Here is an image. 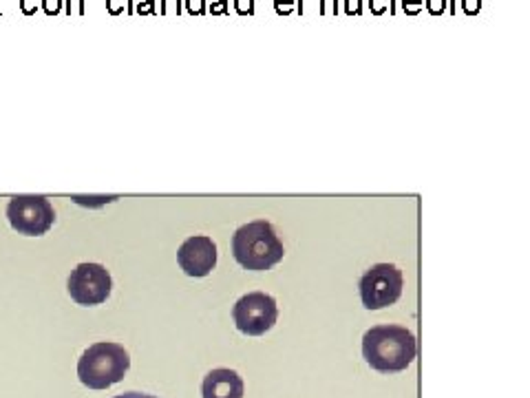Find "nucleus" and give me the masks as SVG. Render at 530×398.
Masks as SVG:
<instances>
[{
  "instance_id": "nucleus-19",
  "label": "nucleus",
  "mask_w": 530,
  "mask_h": 398,
  "mask_svg": "<svg viewBox=\"0 0 530 398\" xmlns=\"http://www.w3.org/2000/svg\"><path fill=\"white\" fill-rule=\"evenodd\" d=\"M374 11H382V0H374Z\"/></svg>"
},
{
  "instance_id": "nucleus-16",
  "label": "nucleus",
  "mask_w": 530,
  "mask_h": 398,
  "mask_svg": "<svg viewBox=\"0 0 530 398\" xmlns=\"http://www.w3.org/2000/svg\"><path fill=\"white\" fill-rule=\"evenodd\" d=\"M188 5H190V11H197V13L204 11V7H201V0H188Z\"/></svg>"
},
{
  "instance_id": "nucleus-15",
  "label": "nucleus",
  "mask_w": 530,
  "mask_h": 398,
  "mask_svg": "<svg viewBox=\"0 0 530 398\" xmlns=\"http://www.w3.org/2000/svg\"><path fill=\"white\" fill-rule=\"evenodd\" d=\"M239 3V11H252V0H236Z\"/></svg>"
},
{
  "instance_id": "nucleus-13",
  "label": "nucleus",
  "mask_w": 530,
  "mask_h": 398,
  "mask_svg": "<svg viewBox=\"0 0 530 398\" xmlns=\"http://www.w3.org/2000/svg\"><path fill=\"white\" fill-rule=\"evenodd\" d=\"M45 7L49 13H56L60 9V0H45Z\"/></svg>"
},
{
  "instance_id": "nucleus-8",
  "label": "nucleus",
  "mask_w": 530,
  "mask_h": 398,
  "mask_svg": "<svg viewBox=\"0 0 530 398\" xmlns=\"http://www.w3.org/2000/svg\"><path fill=\"white\" fill-rule=\"evenodd\" d=\"M177 261L188 277H208L217 266V246L206 234H195L179 246Z\"/></svg>"
},
{
  "instance_id": "nucleus-4",
  "label": "nucleus",
  "mask_w": 530,
  "mask_h": 398,
  "mask_svg": "<svg viewBox=\"0 0 530 398\" xmlns=\"http://www.w3.org/2000/svg\"><path fill=\"white\" fill-rule=\"evenodd\" d=\"M402 273L393 263H376L358 281V292L367 310L393 305L402 295Z\"/></svg>"
},
{
  "instance_id": "nucleus-1",
  "label": "nucleus",
  "mask_w": 530,
  "mask_h": 398,
  "mask_svg": "<svg viewBox=\"0 0 530 398\" xmlns=\"http://www.w3.org/2000/svg\"><path fill=\"white\" fill-rule=\"evenodd\" d=\"M415 336L400 325H374L362 336V356L382 374L407 370L415 358Z\"/></svg>"
},
{
  "instance_id": "nucleus-11",
  "label": "nucleus",
  "mask_w": 530,
  "mask_h": 398,
  "mask_svg": "<svg viewBox=\"0 0 530 398\" xmlns=\"http://www.w3.org/2000/svg\"><path fill=\"white\" fill-rule=\"evenodd\" d=\"M429 9H431L433 13L444 11V0H429Z\"/></svg>"
},
{
  "instance_id": "nucleus-7",
  "label": "nucleus",
  "mask_w": 530,
  "mask_h": 398,
  "mask_svg": "<svg viewBox=\"0 0 530 398\" xmlns=\"http://www.w3.org/2000/svg\"><path fill=\"white\" fill-rule=\"evenodd\" d=\"M111 275L100 263H80L69 275L67 290L78 305H100L111 297Z\"/></svg>"
},
{
  "instance_id": "nucleus-20",
  "label": "nucleus",
  "mask_w": 530,
  "mask_h": 398,
  "mask_svg": "<svg viewBox=\"0 0 530 398\" xmlns=\"http://www.w3.org/2000/svg\"><path fill=\"white\" fill-rule=\"evenodd\" d=\"M111 9H113V11H120V0H111Z\"/></svg>"
},
{
  "instance_id": "nucleus-3",
  "label": "nucleus",
  "mask_w": 530,
  "mask_h": 398,
  "mask_svg": "<svg viewBox=\"0 0 530 398\" xmlns=\"http://www.w3.org/2000/svg\"><path fill=\"white\" fill-rule=\"evenodd\" d=\"M131 368V356L120 343H93L78 360V378L88 390H108L124 381Z\"/></svg>"
},
{
  "instance_id": "nucleus-14",
  "label": "nucleus",
  "mask_w": 530,
  "mask_h": 398,
  "mask_svg": "<svg viewBox=\"0 0 530 398\" xmlns=\"http://www.w3.org/2000/svg\"><path fill=\"white\" fill-rule=\"evenodd\" d=\"M405 9L407 11H417L420 9V0H405Z\"/></svg>"
},
{
  "instance_id": "nucleus-9",
  "label": "nucleus",
  "mask_w": 530,
  "mask_h": 398,
  "mask_svg": "<svg viewBox=\"0 0 530 398\" xmlns=\"http://www.w3.org/2000/svg\"><path fill=\"white\" fill-rule=\"evenodd\" d=\"M204 398H243V381L234 370L217 368L206 374L201 383Z\"/></svg>"
},
{
  "instance_id": "nucleus-5",
  "label": "nucleus",
  "mask_w": 530,
  "mask_h": 398,
  "mask_svg": "<svg viewBox=\"0 0 530 398\" xmlns=\"http://www.w3.org/2000/svg\"><path fill=\"white\" fill-rule=\"evenodd\" d=\"M236 330L248 336H261L274 328L279 319L277 299L265 292H248L232 307Z\"/></svg>"
},
{
  "instance_id": "nucleus-10",
  "label": "nucleus",
  "mask_w": 530,
  "mask_h": 398,
  "mask_svg": "<svg viewBox=\"0 0 530 398\" xmlns=\"http://www.w3.org/2000/svg\"><path fill=\"white\" fill-rule=\"evenodd\" d=\"M115 398H157V396H151V394H142V392H126V394H120Z\"/></svg>"
},
{
  "instance_id": "nucleus-12",
  "label": "nucleus",
  "mask_w": 530,
  "mask_h": 398,
  "mask_svg": "<svg viewBox=\"0 0 530 398\" xmlns=\"http://www.w3.org/2000/svg\"><path fill=\"white\" fill-rule=\"evenodd\" d=\"M464 9L468 13H475V11L480 9V0H464Z\"/></svg>"
},
{
  "instance_id": "nucleus-6",
  "label": "nucleus",
  "mask_w": 530,
  "mask_h": 398,
  "mask_svg": "<svg viewBox=\"0 0 530 398\" xmlns=\"http://www.w3.org/2000/svg\"><path fill=\"white\" fill-rule=\"evenodd\" d=\"M7 220L13 230L29 237H38L45 234L53 222H56V212L49 204L47 197L38 195H18L7 204Z\"/></svg>"
},
{
  "instance_id": "nucleus-2",
  "label": "nucleus",
  "mask_w": 530,
  "mask_h": 398,
  "mask_svg": "<svg viewBox=\"0 0 530 398\" xmlns=\"http://www.w3.org/2000/svg\"><path fill=\"white\" fill-rule=\"evenodd\" d=\"M285 255L274 226L265 220L250 222L232 234V257L241 268L263 273L277 266Z\"/></svg>"
},
{
  "instance_id": "nucleus-17",
  "label": "nucleus",
  "mask_w": 530,
  "mask_h": 398,
  "mask_svg": "<svg viewBox=\"0 0 530 398\" xmlns=\"http://www.w3.org/2000/svg\"><path fill=\"white\" fill-rule=\"evenodd\" d=\"M289 5H292V0H277L279 11H289Z\"/></svg>"
},
{
  "instance_id": "nucleus-18",
  "label": "nucleus",
  "mask_w": 530,
  "mask_h": 398,
  "mask_svg": "<svg viewBox=\"0 0 530 398\" xmlns=\"http://www.w3.org/2000/svg\"><path fill=\"white\" fill-rule=\"evenodd\" d=\"M23 9H25L27 13H31V11L35 9V0H23Z\"/></svg>"
}]
</instances>
